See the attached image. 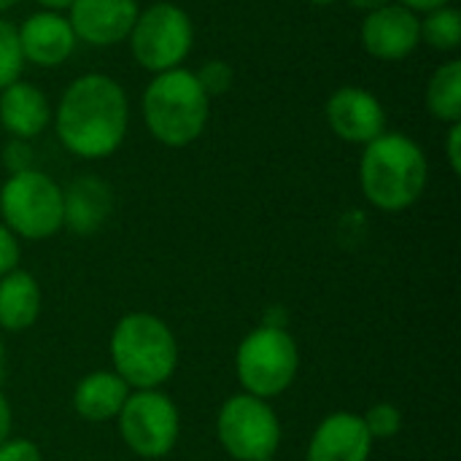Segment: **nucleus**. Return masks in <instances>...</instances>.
<instances>
[{"label": "nucleus", "mask_w": 461, "mask_h": 461, "mask_svg": "<svg viewBox=\"0 0 461 461\" xmlns=\"http://www.w3.org/2000/svg\"><path fill=\"white\" fill-rule=\"evenodd\" d=\"M51 124L62 149L78 159L113 157L130 130V97L108 73H81L59 95Z\"/></svg>", "instance_id": "nucleus-1"}, {"label": "nucleus", "mask_w": 461, "mask_h": 461, "mask_svg": "<svg viewBox=\"0 0 461 461\" xmlns=\"http://www.w3.org/2000/svg\"><path fill=\"white\" fill-rule=\"evenodd\" d=\"M429 181V159L419 140L405 132H384L362 146L359 186L365 200L384 213L413 208Z\"/></svg>", "instance_id": "nucleus-2"}, {"label": "nucleus", "mask_w": 461, "mask_h": 461, "mask_svg": "<svg viewBox=\"0 0 461 461\" xmlns=\"http://www.w3.org/2000/svg\"><path fill=\"white\" fill-rule=\"evenodd\" d=\"M111 370L132 389H162L178 370L181 348L176 332L154 313H124L108 340Z\"/></svg>", "instance_id": "nucleus-3"}, {"label": "nucleus", "mask_w": 461, "mask_h": 461, "mask_svg": "<svg viewBox=\"0 0 461 461\" xmlns=\"http://www.w3.org/2000/svg\"><path fill=\"white\" fill-rule=\"evenodd\" d=\"M140 116L157 143L186 149L208 127L211 97L203 92L194 70L181 65L151 76L140 97Z\"/></svg>", "instance_id": "nucleus-4"}, {"label": "nucleus", "mask_w": 461, "mask_h": 461, "mask_svg": "<svg viewBox=\"0 0 461 461\" xmlns=\"http://www.w3.org/2000/svg\"><path fill=\"white\" fill-rule=\"evenodd\" d=\"M300 370V348L284 324L265 321L254 327L235 351V375L246 394L276 400L294 384Z\"/></svg>", "instance_id": "nucleus-5"}, {"label": "nucleus", "mask_w": 461, "mask_h": 461, "mask_svg": "<svg viewBox=\"0 0 461 461\" xmlns=\"http://www.w3.org/2000/svg\"><path fill=\"white\" fill-rule=\"evenodd\" d=\"M0 221L22 240L54 238L62 230V186L38 167L5 176Z\"/></svg>", "instance_id": "nucleus-6"}, {"label": "nucleus", "mask_w": 461, "mask_h": 461, "mask_svg": "<svg viewBox=\"0 0 461 461\" xmlns=\"http://www.w3.org/2000/svg\"><path fill=\"white\" fill-rule=\"evenodd\" d=\"M132 59L154 73L181 68L194 46V22L178 3L159 0L138 11V19L127 35Z\"/></svg>", "instance_id": "nucleus-7"}, {"label": "nucleus", "mask_w": 461, "mask_h": 461, "mask_svg": "<svg viewBox=\"0 0 461 461\" xmlns=\"http://www.w3.org/2000/svg\"><path fill=\"white\" fill-rule=\"evenodd\" d=\"M216 440L235 461H273L281 448V421L267 400L232 394L216 416Z\"/></svg>", "instance_id": "nucleus-8"}, {"label": "nucleus", "mask_w": 461, "mask_h": 461, "mask_svg": "<svg viewBox=\"0 0 461 461\" xmlns=\"http://www.w3.org/2000/svg\"><path fill=\"white\" fill-rule=\"evenodd\" d=\"M116 424L124 446L140 459H165L181 438L178 405L162 389L130 392Z\"/></svg>", "instance_id": "nucleus-9"}, {"label": "nucleus", "mask_w": 461, "mask_h": 461, "mask_svg": "<svg viewBox=\"0 0 461 461\" xmlns=\"http://www.w3.org/2000/svg\"><path fill=\"white\" fill-rule=\"evenodd\" d=\"M324 119L332 135H338L343 143L367 146L378 135L386 132L389 113L381 103V97L365 86H338L327 103H324Z\"/></svg>", "instance_id": "nucleus-10"}, {"label": "nucleus", "mask_w": 461, "mask_h": 461, "mask_svg": "<svg viewBox=\"0 0 461 461\" xmlns=\"http://www.w3.org/2000/svg\"><path fill=\"white\" fill-rule=\"evenodd\" d=\"M359 41L362 49L378 59V62H402L408 59L419 43V14L400 3L381 5L370 14H365L362 27H359Z\"/></svg>", "instance_id": "nucleus-11"}, {"label": "nucleus", "mask_w": 461, "mask_h": 461, "mask_svg": "<svg viewBox=\"0 0 461 461\" xmlns=\"http://www.w3.org/2000/svg\"><path fill=\"white\" fill-rule=\"evenodd\" d=\"M138 11V0H73L65 16L78 43L108 49L116 43H127Z\"/></svg>", "instance_id": "nucleus-12"}, {"label": "nucleus", "mask_w": 461, "mask_h": 461, "mask_svg": "<svg viewBox=\"0 0 461 461\" xmlns=\"http://www.w3.org/2000/svg\"><path fill=\"white\" fill-rule=\"evenodd\" d=\"M16 38H19L24 65L30 62L35 68L65 65L78 46L76 32L65 14L41 11V8L24 16L22 24H16Z\"/></svg>", "instance_id": "nucleus-13"}, {"label": "nucleus", "mask_w": 461, "mask_h": 461, "mask_svg": "<svg viewBox=\"0 0 461 461\" xmlns=\"http://www.w3.org/2000/svg\"><path fill=\"white\" fill-rule=\"evenodd\" d=\"M373 446L359 413L335 411L313 429L305 461H370Z\"/></svg>", "instance_id": "nucleus-14"}, {"label": "nucleus", "mask_w": 461, "mask_h": 461, "mask_svg": "<svg viewBox=\"0 0 461 461\" xmlns=\"http://www.w3.org/2000/svg\"><path fill=\"white\" fill-rule=\"evenodd\" d=\"M51 100L46 92L24 78L0 89V127L8 138L35 140L51 124Z\"/></svg>", "instance_id": "nucleus-15"}, {"label": "nucleus", "mask_w": 461, "mask_h": 461, "mask_svg": "<svg viewBox=\"0 0 461 461\" xmlns=\"http://www.w3.org/2000/svg\"><path fill=\"white\" fill-rule=\"evenodd\" d=\"M113 213V189L97 176H78L62 186V230L95 235Z\"/></svg>", "instance_id": "nucleus-16"}, {"label": "nucleus", "mask_w": 461, "mask_h": 461, "mask_svg": "<svg viewBox=\"0 0 461 461\" xmlns=\"http://www.w3.org/2000/svg\"><path fill=\"white\" fill-rule=\"evenodd\" d=\"M130 392L132 389L113 370H95L76 384L73 411L89 424H108L119 419Z\"/></svg>", "instance_id": "nucleus-17"}, {"label": "nucleus", "mask_w": 461, "mask_h": 461, "mask_svg": "<svg viewBox=\"0 0 461 461\" xmlns=\"http://www.w3.org/2000/svg\"><path fill=\"white\" fill-rule=\"evenodd\" d=\"M43 294L32 273L16 267L0 278V330L27 332L41 316Z\"/></svg>", "instance_id": "nucleus-18"}, {"label": "nucleus", "mask_w": 461, "mask_h": 461, "mask_svg": "<svg viewBox=\"0 0 461 461\" xmlns=\"http://www.w3.org/2000/svg\"><path fill=\"white\" fill-rule=\"evenodd\" d=\"M424 103L427 111L435 122L456 124L461 122V62L459 59H448L443 65H438L427 81L424 89Z\"/></svg>", "instance_id": "nucleus-19"}, {"label": "nucleus", "mask_w": 461, "mask_h": 461, "mask_svg": "<svg viewBox=\"0 0 461 461\" xmlns=\"http://www.w3.org/2000/svg\"><path fill=\"white\" fill-rule=\"evenodd\" d=\"M421 43L440 54H454L461 49V11L451 3L419 16Z\"/></svg>", "instance_id": "nucleus-20"}, {"label": "nucleus", "mask_w": 461, "mask_h": 461, "mask_svg": "<svg viewBox=\"0 0 461 461\" xmlns=\"http://www.w3.org/2000/svg\"><path fill=\"white\" fill-rule=\"evenodd\" d=\"M22 70H24V59L16 38V24L0 16V89L22 78Z\"/></svg>", "instance_id": "nucleus-21"}, {"label": "nucleus", "mask_w": 461, "mask_h": 461, "mask_svg": "<svg viewBox=\"0 0 461 461\" xmlns=\"http://www.w3.org/2000/svg\"><path fill=\"white\" fill-rule=\"evenodd\" d=\"M362 421L373 443L392 440L402 432V411L392 402H375L373 408H367V413H362Z\"/></svg>", "instance_id": "nucleus-22"}, {"label": "nucleus", "mask_w": 461, "mask_h": 461, "mask_svg": "<svg viewBox=\"0 0 461 461\" xmlns=\"http://www.w3.org/2000/svg\"><path fill=\"white\" fill-rule=\"evenodd\" d=\"M203 92L213 100L219 95H227L235 84V70L227 59H205L197 70H194Z\"/></svg>", "instance_id": "nucleus-23"}, {"label": "nucleus", "mask_w": 461, "mask_h": 461, "mask_svg": "<svg viewBox=\"0 0 461 461\" xmlns=\"http://www.w3.org/2000/svg\"><path fill=\"white\" fill-rule=\"evenodd\" d=\"M0 162L5 167V173H22L35 167V151H32V140H19V138H8L5 146L0 149Z\"/></svg>", "instance_id": "nucleus-24"}, {"label": "nucleus", "mask_w": 461, "mask_h": 461, "mask_svg": "<svg viewBox=\"0 0 461 461\" xmlns=\"http://www.w3.org/2000/svg\"><path fill=\"white\" fill-rule=\"evenodd\" d=\"M0 461H43L41 448L24 438H8L0 443Z\"/></svg>", "instance_id": "nucleus-25"}, {"label": "nucleus", "mask_w": 461, "mask_h": 461, "mask_svg": "<svg viewBox=\"0 0 461 461\" xmlns=\"http://www.w3.org/2000/svg\"><path fill=\"white\" fill-rule=\"evenodd\" d=\"M19 238L0 221V278L19 267Z\"/></svg>", "instance_id": "nucleus-26"}, {"label": "nucleus", "mask_w": 461, "mask_h": 461, "mask_svg": "<svg viewBox=\"0 0 461 461\" xmlns=\"http://www.w3.org/2000/svg\"><path fill=\"white\" fill-rule=\"evenodd\" d=\"M446 159L454 176L461 173V122L448 124V135H446Z\"/></svg>", "instance_id": "nucleus-27"}, {"label": "nucleus", "mask_w": 461, "mask_h": 461, "mask_svg": "<svg viewBox=\"0 0 461 461\" xmlns=\"http://www.w3.org/2000/svg\"><path fill=\"white\" fill-rule=\"evenodd\" d=\"M405 8H411L413 14H427V11H435V8H443V5H451L454 0H394Z\"/></svg>", "instance_id": "nucleus-28"}, {"label": "nucleus", "mask_w": 461, "mask_h": 461, "mask_svg": "<svg viewBox=\"0 0 461 461\" xmlns=\"http://www.w3.org/2000/svg\"><path fill=\"white\" fill-rule=\"evenodd\" d=\"M11 424H14V413H11L8 397L0 392V443L11 438Z\"/></svg>", "instance_id": "nucleus-29"}, {"label": "nucleus", "mask_w": 461, "mask_h": 461, "mask_svg": "<svg viewBox=\"0 0 461 461\" xmlns=\"http://www.w3.org/2000/svg\"><path fill=\"white\" fill-rule=\"evenodd\" d=\"M41 11H54V14H68L73 0H35Z\"/></svg>", "instance_id": "nucleus-30"}, {"label": "nucleus", "mask_w": 461, "mask_h": 461, "mask_svg": "<svg viewBox=\"0 0 461 461\" xmlns=\"http://www.w3.org/2000/svg\"><path fill=\"white\" fill-rule=\"evenodd\" d=\"M351 8H357V11H365V14H370V11H375V8H381V5H389V3H394V0H346Z\"/></svg>", "instance_id": "nucleus-31"}, {"label": "nucleus", "mask_w": 461, "mask_h": 461, "mask_svg": "<svg viewBox=\"0 0 461 461\" xmlns=\"http://www.w3.org/2000/svg\"><path fill=\"white\" fill-rule=\"evenodd\" d=\"M22 0H0V16L5 14V11H11V8H16Z\"/></svg>", "instance_id": "nucleus-32"}, {"label": "nucleus", "mask_w": 461, "mask_h": 461, "mask_svg": "<svg viewBox=\"0 0 461 461\" xmlns=\"http://www.w3.org/2000/svg\"><path fill=\"white\" fill-rule=\"evenodd\" d=\"M305 3H311V5H319V8H324V5H335L338 0H305Z\"/></svg>", "instance_id": "nucleus-33"}, {"label": "nucleus", "mask_w": 461, "mask_h": 461, "mask_svg": "<svg viewBox=\"0 0 461 461\" xmlns=\"http://www.w3.org/2000/svg\"><path fill=\"white\" fill-rule=\"evenodd\" d=\"M3 365H5V343H3V335H0V373H3Z\"/></svg>", "instance_id": "nucleus-34"}]
</instances>
